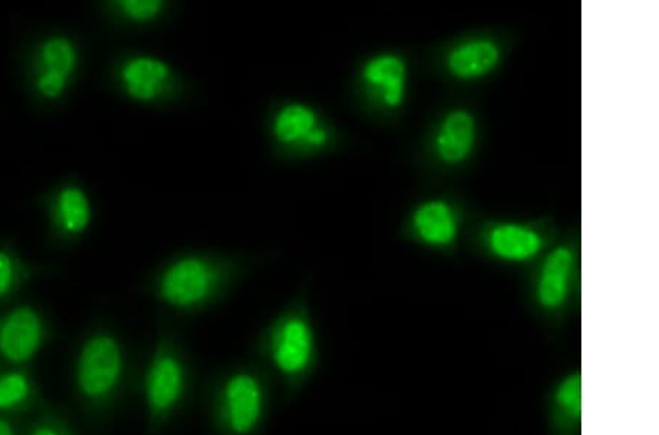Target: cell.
<instances>
[{
    "label": "cell",
    "mask_w": 659,
    "mask_h": 435,
    "mask_svg": "<svg viewBox=\"0 0 659 435\" xmlns=\"http://www.w3.org/2000/svg\"><path fill=\"white\" fill-rule=\"evenodd\" d=\"M124 351L111 334H95L76 360V386L90 402H104L120 387L124 375Z\"/></svg>",
    "instance_id": "1"
},
{
    "label": "cell",
    "mask_w": 659,
    "mask_h": 435,
    "mask_svg": "<svg viewBox=\"0 0 659 435\" xmlns=\"http://www.w3.org/2000/svg\"><path fill=\"white\" fill-rule=\"evenodd\" d=\"M220 284L215 262L198 256L182 257L172 262L158 280V297L167 305L191 310L203 305Z\"/></svg>",
    "instance_id": "2"
},
{
    "label": "cell",
    "mask_w": 659,
    "mask_h": 435,
    "mask_svg": "<svg viewBox=\"0 0 659 435\" xmlns=\"http://www.w3.org/2000/svg\"><path fill=\"white\" fill-rule=\"evenodd\" d=\"M272 364L288 379L308 373L316 358V336L306 315L294 312L276 325L270 336Z\"/></svg>",
    "instance_id": "3"
},
{
    "label": "cell",
    "mask_w": 659,
    "mask_h": 435,
    "mask_svg": "<svg viewBox=\"0 0 659 435\" xmlns=\"http://www.w3.org/2000/svg\"><path fill=\"white\" fill-rule=\"evenodd\" d=\"M80 54L66 35H52L35 50L34 89L40 97L54 102L66 93L79 68Z\"/></svg>",
    "instance_id": "4"
},
{
    "label": "cell",
    "mask_w": 659,
    "mask_h": 435,
    "mask_svg": "<svg viewBox=\"0 0 659 435\" xmlns=\"http://www.w3.org/2000/svg\"><path fill=\"white\" fill-rule=\"evenodd\" d=\"M264 389L251 373H236L223 386L220 394L222 423L231 435L256 432L264 414Z\"/></svg>",
    "instance_id": "5"
},
{
    "label": "cell",
    "mask_w": 659,
    "mask_h": 435,
    "mask_svg": "<svg viewBox=\"0 0 659 435\" xmlns=\"http://www.w3.org/2000/svg\"><path fill=\"white\" fill-rule=\"evenodd\" d=\"M186 390L185 366L171 349L154 355L145 375V401L154 421L165 420L182 402Z\"/></svg>",
    "instance_id": "6"
},
{
    "label": "cell",
    "mask_w": 659,
    "mask_h": 435,
    "mask_svg": "<svg viewBox=\"0 0 659 435\" xmlns=\"http://www.w3.org/2000/svg\"><path fill=\"white\" fill-rule=\"evenodd\" d=\"M43 342V320L34 308L18 307L0 321V355L8 361L22 364L33 360Z\"/></svg>",
    "instance_id": "7"
},
{
    "label": "cell",
    "mask_w": 659,
    "mask_h": 435,
    "mask_svg": "<svg viewBox=\"0 0 659 435\" xmlns=\"http://www.w3.org/2000/svg\"><path fill=\"white\" fill-rule=\"evenodd\" d=\"M271 131L277 143L303 152L325 147L329 139L317 112L301 102L281 106L272 117Z\"/></svg>",
    "instance_id": "8"
},
{
    "label": "cell",
    "mask_w": 659,
    "mask_h": 435,
    "mask_svg": "<svg viewBox=\"0 0 659 435\" xmlns=\"http://www.w3.org/2000/svg\"><path fill=\"white\" fill-rule=\"evenodd\" d=\"M120 81L126 96L135 102L153 103L169 93L174 85V71L163 59L141 54L124 62Z\"/></svg>",
    "instance_id": "9"
},
{
    "label": "cell",
    "mask_w": 659,
    "mask_h": 435,
    "mask_svg": "<svg viewBox=\"0 0 659 435\" xmlns=\"http://www.w3.org/2000/svg\"><path fill=\"white\" fill-rule=\"evenodd\" d=\"M52 215L54 225L63 235L68 237L83 235L93 220L89 195L74 185L62 188L54 198Z\"/></svg>",
    "instance_id": "10"
},
{
    "label": "cell",
    "mask_w": 659,
    "mask_h": 435,
    "mask_svg": "<svg viewBox=\"0 0 659 435\" xmlns=\"http://www.w3.org/2000/svg\"><path fill=\"white\" fill-rule=\"evenodd\" d=\"M403 62L395 56H380L367 63L363 80L371 87L379 90L381 99L390 107L399 106L404 93Z\"/></svg>",
    "instance_id": "11"
},
{
    "label": "cell",
    "mask_w": 659,
    "mask_h": 435,
    "mask_svg": "<svg viewBox=\"0 0 659 435\" xmlns=\"http://www.w3.org/2000/svg\"><path fill=\"white\" fill-rule=\"evenodd\" d=\"M572 261L569 249L558 248L545 262L538 287V299L545 308H557L565 301Z\"/></svg>",
    "instance_id": "12"
},
{
    "label": "cell",
    "mask_w": 659,
    "mask_h": 435,
    "mask_svg": "<svg viewBox=\"0 0 659 435\" xmlns=\"http://www.w3.org/2000/svg\"><path fill=\"white\" fill-rule=\"evenodd\" d=\"M474 120L466 112H454L444 122L439 137V152L447 162H459L466 156L474 142Z\"/></svg>",
    "instance_id": "13"
},
{
    "label": "cell",
    "mask_w": 659,
    "mask_h": 435,
    "mask_svg": "<svg viewBox=\"0 0 659 435\" xmlns=\"http://www.w3.org/2000/svg\"><path fill=\"white\" fill-rule=\"evenodd\" d=\"M491 248L506 260H526L540 248L538 235L515 225H504L491 234Z\"/></svg>",
    "instance_id": "14"
},
{
    "label": "cell",
    "mask_w": 659,
    "mask_h": 435,
    "mask_svg": "<svg viewBox=\"0 0 659 435\" xmlns=\"http://www.w3.org/2000/svg\"><path fill=\"white\" fill-rule=\"evenodd\" d=\"M413 221L420 237L430 244H447L456 235L452 211L443 203L425 204L416 211Z\"/></svg>",
    "instance_id": "15"
},
{
    "label": "cell",
    "mask_w": 659,
    "mask_h": 435,
    "mask_svg": "<svg viewBox=\"0 0 659 435\" xmlns=\"http://www.w3.org/2000/svg\"><path fill=\"white\" fill-rule=\"evenodd\" d=\"M552 411L554 420L565 428L575 429L581 420V377L573 373L563 379L553 390Z\"/></svg>",
    "instance_id": "16"
},
{
    "label": "cell",
    "mask_w": 659,
    "mask_h": 435,
    "mask_svg": "<svg viewBox=\"0 0 659 435\" xmlns=\"http://www.w3.org/2000/svg\"><path fill=\"white\" fill-rule=\"evenodd\" d=\"M498 61V49L490 42H476L454 50L450 56V70L463 79H472L488 72Z\"/></svg>",
    "instance_id": "17"
},
{
    "label": "cell",
    "mask_w": 659,
    "mask_h": 435,
    "mask_svg": "<svg viewBox=\"0 0 659 435\" xmlns=\"http://www.w3.org/2000/svg\"><path fill=\"white\" fill-rule=\"evenodd\" d=\"M31 383L22 373H8L0 377V411H11L29 401Z\"/></svg>",
    "instance_id": "18"
},
{
    "label": "cell",
    "mask_w": 659,
    "mask_h": 435,
    "mask_svg": "<svg viewBox=\"0 0 659 435\" xmlns=\"http://www.w3.org/2000/svg\"><path fill=\"white\" fill-rule=\"evenodd\" d=\"M117 12L132 22H150L162 15L165 3L161 0H122L115 3Z\"/></svg>",
    "instance_id": "19"
},
{
    "label": "cell",
    "mask_w": 659,
    "mask_h": 435,
    "mask_svg": "<svg viewBox=\"0 0 659 435\" xmlns=\"http://www.w3.org/2000/svg\"><path fill=\"white\" fill-rule=\"evenodd\" d=\"M17 273L16 260L11 253L0 249V299L7 297L16 287Z\"/></svg>",
    "instance_id": "20"
},
{
    "label": "cell",
    "mask_w": 659,
    "mask_h": 435,
    "mask_svg": "<svg viewBox=\"0 0 659 435\" xmlns=\"http://www.w3.org/2000/svg\"><path fill=\"white\" fill-rule=\"evenodd\" d=\"M30 435H66L61 428L54 427L52 424L39 425Z\"/></svg>",
    "instance_id": "21"
},
{
    "label": "cell",
    "mask_w": 659,
    "mask_h": 435,
    "mask_svg": "<svg viewBox=\"0 0 659 435\" xmlns=\"http://www.w3.org/2000/svg\"><path fill=\"white\" fill-rule=\"evenodd\" d=\"M0 435H16V429L7 421L0 418Z\"/></svg>",
    "instance_id": "22"
}]
</instances>
